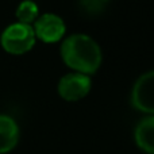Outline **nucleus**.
I'll return each instance as SVG.
<instances>
[{
	"label": "nucleus",
	"mask_w": 154,
	"mask_h": 154,
	"mask_svg": "<svg viewBox=\"0 0 154 154\" xmlns=\"http://www.w3.org/2000/svg\"><path fill=\"white\" fill-rule=\"evenodd\" d=\"M16 19L19 23L24 24H31L37 20V18L39 16V7L35 2L32 0H23L19 3V5L16 7L15 11Z\"/></svg>",
	"instance_id": "obj_8"
},
{
	"label": "nucleus",
	"mask_w": 154,
	"mask_h": 154,
	"mask_svg": "<svg viewBox=\"0 0 154 154\" xmlns=\"http://www.w3.org/2000/svg\"><path fill=\"white\" fill-rule=\"evenodd\" d=\"M92 81L91 77L79 72L68 73L60 80L57 91L58 95L66 101H77L89 93Z\"/></svg>",
	"instance_id": "obj_4"
},
{
	"label": "nucleus",
	"mask_w": 154,
	"mask_h": 154,
	"mask_svg": "<svg viewBox=\"0 0 154 154\" xmlns=\"http://www.w3.org/2000/svg\"><path fill=\"white\" fill-rule=\"evenodd\" d=\"M35 37L45 43H56L62 39L66 26L62 18L56 14H43L32 23Z\"/></svg>",
	"instance_id": "obj_5"
},
{
	"label": "nucleus",
	"mask_w": 154,
	"mask_h": 154,
	"mask_svg": "<svg viewBox=\"0 0 154 154\" xmlns=\"http://www.w3.org/2000/svg\"><path fill=\"white\" fill-rule=\"evenodd\" d=\"M134 139L142 152L154 154V115H149L137 125Z\"/></svg>",
	"instance_id": "obj_7"
},
{
	"label": "nucleus",
	"mask_w": 154,
	"mask_h": 154,
	"mask_svg": "<svg viewBox=\"0 0 154 154\" xmlns=\"http://www.w3.org/2000/svg\"><path fill=\"white\" fill-rule=\"evenodd\" d=\"M19 142V126L15 119L0 114V154L10 153Z\"/></svg>",
	"instance_id": "obj_6"
},
{
	"label": "nucleus",
	"mask_w": 154,
	"mask_h": 154,
	"mask_svg": "<svg viewBox=\"0 0 154 154\" xmlns=\"http://www.w3.org/2000/svg\"><path fill=\"white\" fill-rule=\"evenodd\" d=\"M131 106L139 112L154 115V70L143 73L131 91Z\"/></svg>",
	"instance_id": "obj_3"
},
{
	"label": "nucleus",
	"mask_w": 154,
	"mask_h": 154,
	"mask_svg": "<svg viewBox=\"0 0 154 154\" xmlns=\"http://www.w3.org/2000/svg\"><path fill=\"white\" fill-rule=\"evenodd\" d=\"M109 0H79L81 11L88 16H97L107 8Z\"/></svg>",
	"instance_id": "obj_9"
},
{
	"label": "nucleus",
	"mask_w": 154,
	"mask_h": 154,
	"mask_svg": "<svg viewBox=\"0 0 154 154\" xmlns=\"http://www.w3.org/2000/svg\"><path fill=\"white\" fill-rule=\"evenodd\" d=\"M61 58L68 68L89 76L100 68L103 54L95 39L85 34H73L62 42Z\"/></svg>",
	"instance_id": "obj_1"
},
{
	"label": "nucleus",
	"mask_w": 154,
	"mask_h": 154,
	"mask_svg": "<svg viewBox=\"0 0 154 154\" xmlns=\"http://www.w3.org/2000/svg\"><path fill=\"white\" fill-rule=\"evenodd\" d=\"M37 37L31 24L12 23L3 30L0 35V45L5 53L11 56H22L34 48Z\"/></svg>",
	"instance_id": "obj_2"
}]
</instances>
